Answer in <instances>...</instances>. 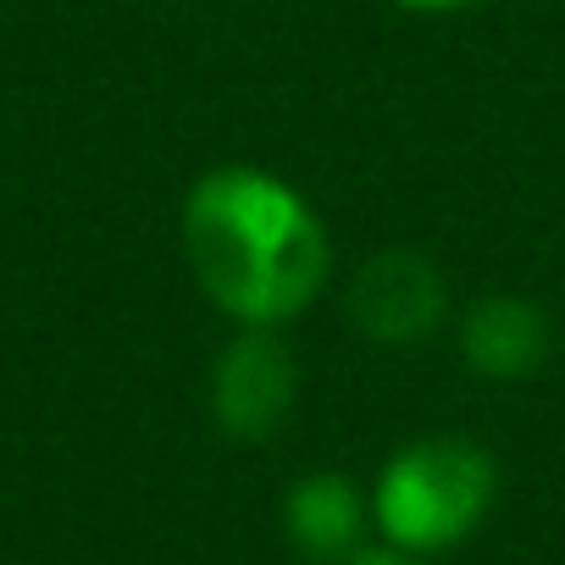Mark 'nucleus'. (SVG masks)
<instances>
[{
    "label": "nucleus",
    "mask_w": 565,
    "mask_h": 565,
    "mask_svg": "<svg viewBox=\"0 0 565 565\" xmlns=\"http://www.w3.org/2000/svg\"><path fill=\"white\" fill-rule=\"evenodd\" d=\"M344 565H427V559L411 554V548H361V554L344 559Z\"/></svg>",
    "instance_id": "7"
},
{
    "label": "nucleus",
    "mask_w": 565,
    "mask_h": 565,
    "mask_svg": "<svg viewBox=\"0 0 565 565\" xmlns=\"http://www.w3.org/2000/svg\"><path fill=\"white\" fill-rule=\"evenodd\" d=\"M499 488L493 455L471 438H416L405 444L372 493V521L394 548L438 554L477 532Z\"/></svg>",
    "instance_id": "2"
},
{
    "label": "nucleus",
    "mask_w": 565,
    "mask_h": 565,
    "mask_svg": "<svg viewBox=\"0 0 565 565\" xmlns=\"http://www.w3.org/2000/svg\"><path fill=\"white\" fill-rule=\"evenodd\" d=\"M300 394V366L289 355V344L277 339V328H244L211 372V411L222 422L227 438L238 444H260L271 438L295 411Z\"/></svg>",
    "instance_id": "4"
},
{
    "label": "nucleus",
    "mask_w": 565,
    "mask_h": 565,
    "mask_svg": "<svg viewBox=\"0 0 565 565\" xmlns=\"http://www.w3.org/2000/svg\"><path fill=\"white\" fill-rule=\"evenodd\" d=\"M344 306H350V322L372 344L411 350V344L433 339L438 322L449 317V282L427 255L383 249V255L355 266L350 289H344Z\"/></svg>",
    "instance_id": "3"
},
{
    "label": "nucleus",
    "mask_w": 565,
    "mask_h": 565,
    "mask_svg": "<svg viewBox=\"0 0 565 565\" xmlns=\"http://www.w3.org/2000/svg\"><path fill=\"white\" fill-rule=\"evenodd\" d=\"M405 12H455V7H471V0H394Z\"/></svg>",
    "instance_id": "8"
},
{
    "label": "nucleus",
    "mask_w": 565,
    "mask_h": 565,
    "mask_svg": "<svg viewBox=\"0 0 565 565\" xmlns=\"http://www.w3.org/2000/svg\"><path fill=\"white\" fill-rule=\"evenodd\" d=\"M366 499L350 477L339 471H317L306 482L289 488V499H282V532H289V543L317 559V565H344L361 554V537H366Z\"/></svg>",
    "instance_id": "5"
},
{
    "label": "nucleus",
    "mask_w": 565,
    "mask_h": 565,
    "mask_svg": "<svg viewBox=\"0 0 565 565\" xmlns=\"http://www.w3.org/2000/svg\"><path fill=\"white\" fill-rule=\"evenodd\" d=\"M183 249L205 300L238 328H282L328 282L317 211L260 167H216L189 189Z\"/></svg>",
    "instance_id": "1"
},
{
    "label": "nucleus",
    "mask_w": 565,
    "mask_h": 565,
    "mask_svg": "<svg viewBox=\"0 0 565 565\" xmlns=\"http://www.w3.org/2000/svg\"><path fill=\"white\" fill-rule=\"evenodd\" d=\"M460 355L482 377H532L548 355V317L521 295H488L460 322Z\"/></svg>",
    "instance_id": "6"
}]
</instances>
